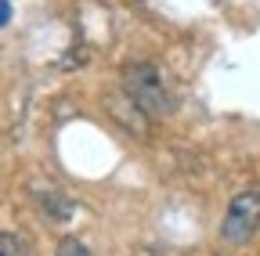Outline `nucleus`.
Wrapping results in <instances>:
<instances>
[{"label":"nucleus","mask_w":260,"mask_h":256,"mask_svg":"<svg viewBox=\"0 0 260 256\" xmlns=\"http://www.w3.org/2000/svg\"><path fill=\"white\" fill-rule=\"evenodd\" d=\"M119 83H123V94L148 119H162V116L174 112V94H170L167 80H162L159 65H152V61H134V65H126Z\"/></svg>","instance_id":"1"},{"label":"nucleus","mask_w":260,"mask_h":256,"mask_svg":"<svg viewBox=\"0 0 260 256\" xmlns=\"http://www.w3.org/2000/svg\"><path fill=\"white\" fill-rule=\"evenodd\" d=\"M256 231H260V191H239L232 199V206H228V213H224L220 238L232 242V245H242Z\"/></svg>","instance_id":"2"},{"label":"nucleus","mask_w":260,"mask_h":256,"mask_svg":"<svg viewBox=\"0 0 260 256\" xmlns=\"http://www.w3.org/2000/svg\"><path fill=\"white\" fill-rule=\"evenodd\" d=\"M105 108H109V116L123 126V130L130 134V137H148V116L126 98V94H116V98H105Z\"/></svg>","instance_id":"3"},{"label":"nucleus","mask_w":260,"mask_h":256,"mask_svg":"<svg viewBox=\"0 0 260 256\" xmlns=\"http://www.w3.org/2000/svg\"><path fill=\"white\" fill-rule=\"evenodd\" d=\"M0 256H32V249L25 245V238H22V235L0 231Z\"/></svg>","instance_id":"4"},{"label":"nucleus","mask_w":260,"mask_h":256,"mask_svg":"<svg viewBox=\"0 0 260 256\" xmlns=\"http://www.w3.org/2000/svg\"><path fill=\"white\" fill-rule=\"evenodd\" d=\"M54 256H94V252H90L80 238H65V242L58 245V252H54Z\"/></svg>","instance_id":"5"},{"label":"nucleus","mask_w":260,"mask_h":256,"mask_svg":"<svg viewBox=\"0 0 260 256\" xmlns=\"http://www.w3.org/2000/svg\"><path fill=\"white\" fill-rule=\"evenodd\" d=\"M8 18H11V4H8V0H0V25H8Z\"/></svg>","instance_id":"6"}]
</instances>
